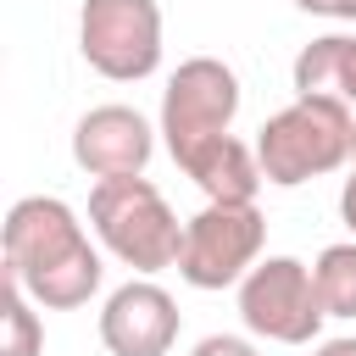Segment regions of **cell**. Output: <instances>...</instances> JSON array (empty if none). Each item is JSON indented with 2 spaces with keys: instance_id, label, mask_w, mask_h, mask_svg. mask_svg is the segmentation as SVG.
<instances>
[{
  "instance_id": "1",
  "label": "cell",
  "mask_w": 356,
  "mask_h": 356,
  "mask_svg": "<svg viewBox=\"0 0 356 356\" xmlns=\"http://www.w3.org/2000/svg\"><path fill=\"white\" fill-rule=\"evenodd\" d=\"M6 273L50 312H72L83 306L100 278H106V261L100 250L89 245L78 211L56 195H28L6 211Z\"/></svg>"
},
{
  "instance_id": "2",
  "label": "cell",
  "mask_w": 356,
  "mask_h": 356,
  "mask_svg": "<svg viewBox=\"0 0 356 356\" xmlns=\"http://www.w3.org/2000/svg\"><path fill=\"white\" fill-rule=\"evenodd\" d=\"M356 145V117L334 95H295L284 111H273L256 134V161L261 178L278 189H295L306 178H323L350 161Z\"/></svg>"
},
{
  "instance_id": "3",
  "label": "cell",
  "mask_w": 356,
  "mask_h": 356,
  "mask_svg": "<svg viewBox=\"0 0 356 356\" xmlns=\"http://www.w3.org/2000/svg\"><path fill=\"white\" fill-rule=\"evenodd\" d=\"M89 228L134 273L178 267L184 222L172 217L167 195L145 172H134V178H95V189H89Z\"/></svg>"
},
{
  "instance_id": "4",
  "label": "cell",
  "mask_w": 356,
  "mask_h": 356,
  "mask_svg": "<svg viewBox=\"0 0 356 356\" xmlns=\"http://www.w3.org/2000/svg\"><path fill=\"white\" fill-rule=\"evenodd\" d=\"M261 245H267V217L256 211V200H206L184 222L178 278L189 289H228L261 261Z\"/></svg>"
},
{
  "instance_id": "5",
  "label": "cell",
  "mask_w": 356,
  "mask_h": 356,
  "mask_svg": "<svg viewBox=\"0 0 356 356\" xmlns=\"http://www.w3.org/2000/svg\"><path fill=\"white\" fill-rule=\"evenodd\" d=\"M239 317L256 339L273 345H312L323 334V295L306 261L295 256H267L239 278Z\"/></svg>"
},
{
  "instance_id": "6",
  "label": "cell",
  "mask_w": 356,
  "mask_h": 356,
  "mask_svg": "<svg viewBox=\"0 0 356 356\" xmlns=\"http://www.w3.org/2000/svg\"><path fill=\"white\" fill-rule=\"evenodd\" d=\"M78 50L111 83H139L161 67V6L156 0H83Z\"/></svg>"
},
{
  "instance_id": "7",
  "label": "cell",
  "mask_w": 356,
  "mask_h": 356,
  "mask_svg": "<svg viewBox=\"0 0 356 356\" xmlns=\"http://www.w3.org/2000/svg\"><path fill=\"white\" fill-rule=\"evenodd\" d=\"M234 117H239V78H234V67L217 61V56L178 61V72L161 89V139H167L172 161L189 156L195 145L228 134Z\"/></svg>"
},
{
  "instance_id": "8",
  "label": "cell",
  "mask_w": 356,
  "mask_h": 356,
  "mask_svg": "<svg viewBox=\"0 0 356 356\" xmlns=\"http://www.w3.org/2000/svg\"><path fill=\"white\" fill-rule=\"evenodd\" d=\"M178 339V300L150 284V278H128L122 289L106 295L100 306V345L111 356H167Z\"/></svg>"
},
{
  "instance_id": "9",
  "label": "cell",
  "mask_w": 356,
  "mask_h": 356,
  "mask_svg": "<svg viewBox=\"0 0 356 356\" xmlns=\"http://www.w3.org/2000/svg\"><path fill=\"white\" fill-rule=\"evenodd\" d=\"M156 128L134 106H95L72 128V161L89 178H134L150 167Z\"/></svg>"
},
{
  "instance_id": "10",
  "label": "cell",
  "mask_w": 356,
  "mask_h": 356,
  "mask_svg": "<svg viewBox=\"0 0 356 356\" xmlns=\"http://www.w3.org/2000/svg\"><path fill=\"white\" fill-rule=\"evenodd\" d=\"M178 167L200 184L206 200H256V189L267 184L261 178V161L250 145H239L234 134H217L206 145H195L189 156H178Z\"/></svg>"
},
{
  "instance_id": "11",
  "label": "cell",
  "mask_w": 356,
  "mask_h": 356,
  "mask_svg": "<svg viewBox=\"0 0 356 356\" xmlns=\"http://www.w3.org/2000/svg\"><path fill=\"white\" fill-rule=\"evenodd\" d=\"M295 95H334L356 106V33H323L295 56Z\"/></svg>"
},
{
  "instance_id": "12",
  "label": "cell",
  "mask_w": 356,
  "mask_h": 356,
  "mask_svg": "<svg viewBox=\"0 0 356 356\" xmlns=\"http://www.w3.org/2000/svg\"><path fill=\"white\" fill-rule=\"evenodd\" d=\"M39 300L6 273V295H0V356H39L44 350V323L33 312Z\"/></svg>"
},
{
  "instance_id": "13",
  "label": "cell",
  "mask_w": 356,
  "mask_h": 356,
  "mask_svg": "<svg viewBox=\"0 0 356 356\" xmlns=\"http://www.w3.org/2000/svg\"><path fill=\"white\" fill-rule=\"evenodd\" d=\"M312 278H317V295H323L328 317H356V239L328 245L312 261Z\"/></svg>"
},
{
  "instance_id": "14",
  "label": "cell",
  "mask_w": 356,
  "mask_h": 356,
  "mask_svg": "<svg viewBox=\"0 0 356 356\" xmlns=\"http://www.w3.org/2000/svg\"><path fill=\"white\" fill-rule=\"evenodd\" d=\"M189 356H256V345H250V339H239V334H206Z\"/></svg>"
},
{
  "instance_id": "15",
  "label": "cell",
  "mask_w": 356,
  "mask_h": 356,
  "mask_svg": "<svg viewBox=\"0 0 356 356\" xmlns=\"http://www.w3.org/2000/svg\"><path fill=\"white\" fill-rule=\"evenodd\" d=\"M339 217H345V228L356 234V172L345 178V189H339Z\"/></svg>"
},
{
  "instance_id": "16",
  "label": "cell",
  "mask_w": 356,
  "mask_h": 356,
  "mask_svg": "<svg viewBox=\"0 0 356 356\" xmlns=\"http://www.w3.org/2000/svg\"><path fill=\"white\" fill-rule=\"evenodd\" d=\"M312 356H356V339H350V334H345V339H323Z\"/></svg>"
},
{
  "instance_id": "17",
  "label": "cell",
  "mask_w": 356,
  "mask_h": 356,
  "mask_svg": "<svg viewBox=\"0 0 356 356\" xmlns=\"http://www.w3.org/2000/svg\"><path fill=\"white\" fill-rule=\"evenodd\" d=\"M300 11H312V17H334L339 11V0H295Z\"/></svg>"
},
{
  "instance_id": "18",
  "label": "cell",
  "mask_w": 356,
  "mask_h": 356,
  "mask_svg": "<svg viewBox=\"0 0 356 356\" xmlns=\"http://www.w3.org/2000/svg\"><path fill=\"white\" fill-rule=\"evenodd\" d=\"M339 22H356V0H339V11H334Z\"/></svg>"
},
{
  "instance_id": "19",
  "label": "cell",
  "mask_w": 356,
  "mask_h": 356,
  "mask_svg": "<svg viewBox=\"0 0 356 356\" xmlns=\"http://www.w3.org/2000/svg\"><path fill=\"white\" fill-rule=\"evenodd\" d=\"M350 172H356V145H350Z\"/></svg>"
}]
</instances>
